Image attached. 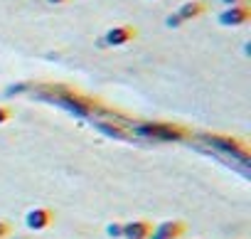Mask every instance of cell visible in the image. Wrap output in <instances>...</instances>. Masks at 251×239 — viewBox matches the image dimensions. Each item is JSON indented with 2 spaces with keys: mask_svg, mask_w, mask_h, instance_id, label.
<instances>
[{
  "mask_svg": "<svg viewBox=\"0 0 251 239\" xmlns=\"http://www.w3.org/2000/svg\"><path fill=\"white\" fill-rule=\"evenodd\" d=\"M138 37V30L133 25H113L106 30L103 40L99 42L101 47H123V45H128Z\"/></svg>",
  "mask_w": 251,
  "mask_h": 239,
  "instance_id": "6da1fadb",
  "label": "cell"
},
{
  "mask_svg": "<svg viewBox=\"0 0 251 239\" xmlns=\"http://www.w3.org/2000/svg\"><path fill=\"white\" fill-rule=\"evenodd\" d=\"M219 25L222 27H241L251 20V8L249 3H241V5H229L219 13Z\"/></svg>",
  "mask_w": 251,
  "mask_h": 239,
  "instance_id": "7a4b0ae2",
  "label": "cell"
},
{
  "mask_svg": "<svg viewBox=\"0 0 251 239\" xmlns=\"http://www.w3.org/2000/svg\"><path fill=\"white\" fill-rule=\"evenodd\" d=\"M52 224H54V210L52 207H32L25 214V227L32 229V232L50 229Z\"/></svg>",
  "mask_w": 251,
  "mask_h": 239,
  "instance_id": "3957f363",
  "label": "cell"
},
{
  "mask_svg": "<svg viewBox=\"0 0 251 239\" xmlns=\"http://www.w3.org/2000/svg\"><path fill=\"white\" fill-rule=\"evenodd\" d=\"M187 234V224L182 219H165L158 227H153V234L148 239H182Z\"/></svg>",
  "mask_w": 251,
  "mask_h": 239,
  "instance_id": "277c9868",
  "label": "cell"
},
{
  "mask_svg": "<svg viewBox=\"0 0 251 239\" xmlns=\"http://www.w3.org/2000/svg\"><path fill=\"white\" fill-rule=\"evenodd\" d=\"M151 234H153V224L148 219H133V222H123L121 239H148Z\"/></svg>",
  "mask_w": 251,
  "mask_h": 239,
  "instance_id": "5b68a950",
  "label": "cell"
},
{
  "mask_svg": "<svg viewBox=\"0 0 251 239\" xmlns=\"http://www.w3.org/2000/svg\"><path fill=\"white\" fill-rule=\"evenodd\" d=\"M175 13L180 15L182 23H190V20H197V18H202L207 13V3L204 0H187V3H182Z\"/></svg>",
  "mask_w": 251,
  "mask_h": 239,
  "instance_id": "8992f818",
  "label": "cell"
},
{
  "mask_svg": "<svg viewBox=\"0 0 251 239\" xmlns=\"http://www.w3.org/2000/svg\"><path fill=\"white\" fill-rule=\"evenodd\" d=\"M148 131H151L153 136H158V138H165V141L185 138V129H180V126H170V124H158V126H151Z\"/></svg>",
  "mask_w": 251,
  "mask_h": 239,
  "instance_id": "52a82bcc",
  "label": "cell"
},
{
  "mask_svg": "<svg viewBox=\"0 0 251 239\" xmlns=\"http://www.w3.org/2000/svg\"><path fill=\"white\" fill-rule=\"evenodd\" d=\"M106 234H108L111 239H121V234H123V222H111V224H106Z\"/></svg>",
  "mask_w": 251,
  "mask_h": 239,
  "instance_id": "ba28073f",
  "label": "cell"
},
{
  "mask_svg": "<svg viewBox=\"0 0 251 239\" xmlns=\"http://www.w3.org/2000/svg\"><path fill=\"white\" fill-rule=\"evenodd\" d=\"M182 25H185V23L180 20V15H177V13H170V15L165 18V27H170V30H180Z\"/></svg>",
  "mask_w": 251,
  "mask_h": 239,
  "instance_id": "9c48e42d",
  "label": "cell"
},
{
  "mask_svg": "<svg viewBox=\"0 0 251 239\" xmlns=\"http://www.w3.org/2000/svg\"><path fill=\"white\" fill-rule=\"evenodd\" d=\"M15 113H13V108L10 106H5V104H0V126H5L10 118H13Z\"/></svg>",
  "mask_w": 251,
  "mask_h": 239,
  "instance_id": "30bf717a",
  "label": "cell"
},
{
  "mask_svg": "<svg viewBox=\"0 0 251 239\" xmlns=\"http://www.w3.org/2000/svg\"><path fill=\"white\" fill-rule=\"evenodd\" d=\"M13 234V224L5 222V219H0V239H8Z\"/></svg>",
  "mask_w": 251,
  "mask_h": 239,
  "instance_id": "8fae6325",
  "label": "cell"
},
{
  "mask_svg": "<svg viewBox=\"0 0 251 239\" xmlns=\"http://www.w3.org/2000/svg\"><path fill=\"white\" fill-rule=\"evenodd\" d=\"M219 3H224V5L229 8V5H241V3H249V0H219Z\"/></svg>",
  "mask_w": 251,
  "mask_h": 239,
  "instance_id": "7c38bea8",
  "label": "cell"
},
{
  "mask_svg": "<svg viewBox=\"0 0 251 239\" xmlns=\"http://www.w3.org/2000/svg\"><path fill=\"white\" fill-rule=\"evenodd\" d=\"M50 5H64V3H69V0H47Z\"/></svg>",
  "mask_w": 251,
  "mask_h": 239,
  "instance_id": "4fadbf2b",
  "label": "cell"
}]
</instances>
